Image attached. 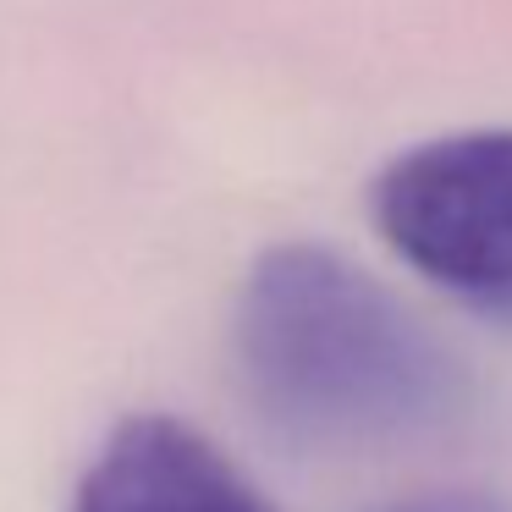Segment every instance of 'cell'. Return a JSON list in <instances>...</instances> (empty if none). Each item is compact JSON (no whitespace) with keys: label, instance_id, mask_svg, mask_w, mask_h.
I'll use <instances>...</instances> for the list:
<instances>
[{"label":"cell","instance_id":"6da1fadb","mask_svg":"<svg viewBox=\"0 0 512 512\" xmlns=\"http://www.w3.org/2000/svg\"><path fill=\"white\" fill-rule=\"evenodd\" d=\"M232 353L276 435L320 452H391L441 435L468 380L441 336L369 270L320 243H276L243 276Z\"/></svg>","mask_w":512,"mask_h":512},{"label":"cell","instance_id":"7a4b0ae2","mask_svg":"<svg viewBox=\"0 0 512 512\" xmlns=\"http://www.w3.org/2000/svg\"><path fill=\"white\" fill-rule=\"evenodd\" d=\"M369 215L430 287L512 325V127H468L402 149L369 188Z\"/></svg>","mask_w":512,"mask_h":512},{"label":"cell","instance_id":"3957f363","mask_svg":"<svg viewBox=\"0 0 512 512\" xmlns=\"http://www.w3.org/2000/svg\"><path fill=\"white\" fill-rule=\"evenodd\" d=\"M72 512H276L265 490L204 430L171 413H133L89 457Z\"/></svg>","mask_w":512,"mask_h":512},{"label":"cell","instance_id":"277c9868","mask_svg":"<svg viewBox=\"0 0 512 512\" xmlns=\"http://www.w3.org/2000/svg\"><path fill=\"white\" fill-rule=\"evenodd\" d=\"M380 512H512V501L496 496V490L457 485V490H419V496H402Z\"/></svg>","mask_w":512,"mask_h":512}]
</instances>
